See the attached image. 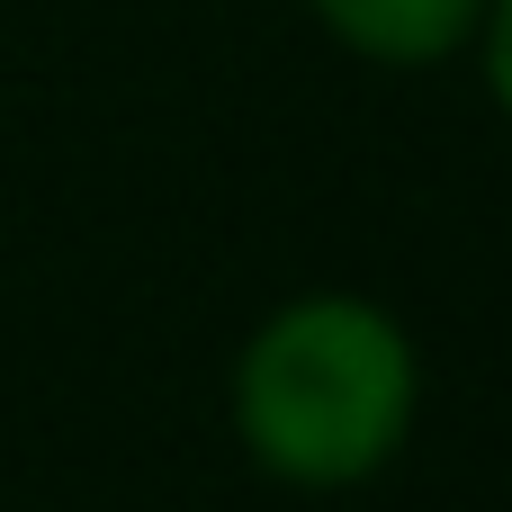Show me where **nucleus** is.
<instances>
[{
  "label": "nucleus",
  "mask_w": 512,
  "mask_h": 512,
  "mask_svg": "<svg viewBox=\"0 0 512 512\" xmlns=\"http://www.w3.org/2000/svg\"><path fill=\"white\" fill-rule=\"evenodd\" d=\"M243 441L288 486H351L396 459L414 423V351L360 297L279 306L234 369Z\"/></svg>",
  "instance_id": "f257e3e1"
},
{
  "label": "nucleus",
  "mask_w": 512,
  "mask_h": 512,
  "mask_svg": "<svg viewBox=\"0 0 512 512\" xmlns=\"http://www.w3.org/2000/svg\"><path fill=\"white\" fill-rule=\"evenodd\" d=\"M315 9L342 45H360L378 63H432L477 27L486 0H315Z\"/></svg>",
  "instance_id": "f03ea898"
},
{
  "label": "nucleus",
  "mask_w": 512,
  "mask_h": 512,
  "mask_svg": "<svg viewBox=\"0 0 512 512\" xmlns=\"http://www.w3.org/2000/svg\"><path fill=\"white\" fill-rule=\"evenodd\" d=\"M486 72H495V99L512 108V0H495V27H486Z\"/></svg>",
  "instance_id": "7ed1b4c3"
}]
</instances>
